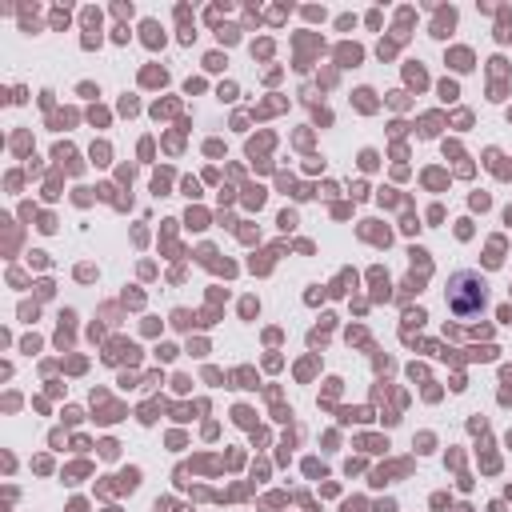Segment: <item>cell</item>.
I'll use <instances>...</instances> for the list:
<instances>
[{"label": "cell", "instance_id": "obj_1", "mask_svg": "<svg viewBox=\"0 0 512 512\" xmlns=\"http://www.w3.org/2000/svg\"><path fill=\"white\" fill-rule=\"evenodd\" d=\"M444 296H448V308L456 320H476L488 308V280L476 268H456L448 276Z\"/></svg>", "mask_w": 512, "mask_h": 512}]
</instances>
